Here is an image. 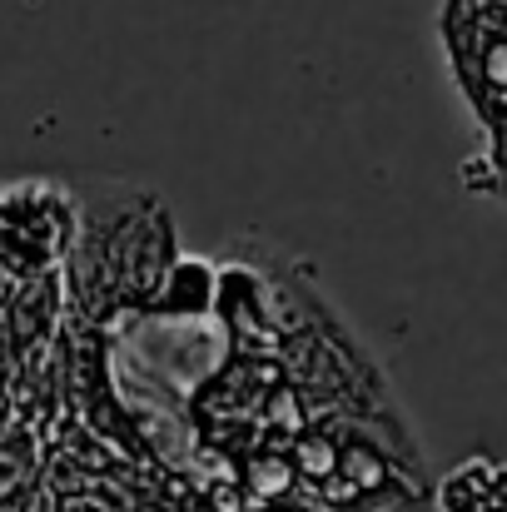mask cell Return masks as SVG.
I'll return each mask as SVG.
<instances>
[{"mask_svg":"<svg viewBox=\"0 0 507 512\" xmlns=\"http://www.w3.org/2000/svg\"><path fill=\"white\" fill-rule=\"evenodd\" d=\"M70 294L90 324H110L125 309L155 304L174 269V219L160 194L135 184H105L80 204V229L70 244Z\"/></svg>","mask_w":507,"mask_h":512,"instance_id":"1","label":"cell"},{"mask_svg":"<svg viewBox=\"0 0 507 512\" xmlns=\"http://www.w3.org/2000/svg\"><path fill=\"white\" fill-rule=\"evenodd\" d=\"M348 512H438V498L413 488V483H403V478H388V483L368 488L363 498H353Z\"/></svg>","mask_w":507,"mask_h":512,"instance_id":"5","label":"cell"},{"mask_svg":"<svg viewBox=\"0 0 507 512\" xmlns=\"http://www.w3.org/2000/svg\"><path fill=\"white\" fill-rule=\"evenodd\" d=\"M80 229V204L75 194L55 189V184H10L0 194V264L35 279L45 274L55 259L70 254Z\"/></svg>","mask_w":507,"mask_h":512,"instance_id":"2","label":"cell"},{"mask_svg":"<svg viewBox=\"0 0 507 512\" xmlns=\"http://www.w3.org/2000/svg\"><path fill=\"white\" fill-rule=\"evenodd\" d=\"M219 304V264H209L204 254H179L174 269L165 274L150 314L155 319H174V324H194L209 319Z\"/></svg>","mask_w":507,"mask_h":512,"instance_id":"4","label":"cell"},{"mask_svg":"<svg viewBox=\"0 0 507 512\" xmlns=\"http://www.w3.org/2000/svg\"><path fill=\"white\" fill-rule=\"evenodd\" d=\"M224 334L239 343V348H254V353H274L284 334H279V319H274V289H269V274L234 259L219 269V304H214Z\"/></svg>","mask_w":507,"mask_h":512,"instance_id":"3","label":"cell"}]
</instances>
